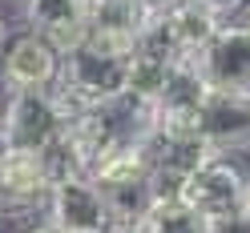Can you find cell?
Instances as JSON below:
<instances>
[{
  "label": "cell",
  "instance_id": "cell-1",
  "mask_svg": "<svg viewBox=\"0 0 250 233\" xmlns=\"http://www.w3.org/2000/svg\"><path fill=\"white\" fill-rule=\"evenodd\" d=\"M125 60L129 56H109L93 44H81L77 53L61 56L57 92L73 108H93L125 97Z\"/></svg>",
  "mask_w": 250,
  "mask_h": 233
},
{
  "label": "cell",
  "instance_id": "cell-2",
  "mask_svg": "<svg viewBox=\"0 0 250 233\" xmlns=\"http://www.w3.org/2000/svg\"><path fill=\"white\" fill-rule=\"evenodd\" d=\"M178 197L190 209H198L206 221H218V217L242 213L250 201V177L242 165L230 161V153H214L210 161H202L190 177L182 181Z\"/></svg>",
  "mask_w": 250,
  "mask_h": 233
},
{
  "label": "cell",
  "instance_id": "cell-3",
  "mask_svg": "<svg viewBox=\"0 0 250 233\" xmlns=\"http://www.w3.org/2000/svg\"><path fill=\"white\" fill-rule=\"evenodd\" d=\"M0 129L8 137V149H37L44 153L57 145L69 129V117L61 108L53 89H33V92H8L4 113H0Z\"/></svg>",
  "mask_w": 250,
  "mask_h": 233
},
{
  "label": "cell",
  "instance_id": "cell-4",
  "mask_svg": "<svg viewBox=\"0 0 250 233\" xmlns=\"http://www.w3.org/2000/svg\"><path fill=\"white\" fill-rule=\"evenodd\" d=\"M49 225L61 233H113L105 193L85 173L57 177L49 189Z\"/></svg>",
  "mask_w": 250,
  "mask_h": 233
},
{
  "label": "cell",
  "instance_id": "cell-5",
  "mask_svg": "<svg viewBox=\"0 0 250 233\" xmlns=\"http://www.w3.org/2000/svg\"><path fill=\"white\" fill-rule=\"evenodd\" d=\"M153 20V8L142 0H85V24L93 49L109 56H129L137 49L142 33Z\"/></svg>",
  "mask_w": 250,
  "mask_h": 233
},
{
  "label": "cell",
  "instance_id": "cell-6",
  "mask_svg": "<svg viewBox=\"0 0 250 233\" xmlns=\"http://www.w3.org/2000/svg\"><path fill=\"white\" fill-rule=\"evenodd\" d=\"M210 92L214 89L206 85L198 60H174L158 101L149 105V129H194Z\"/></svg>",
  "mask_w": 250,
  "mask_h": 233
},
{
  "label": "cell",
  "instance_id": "cell-7",
  "mask_svg": "<svg viewBox=\"0 0 250 233\" xmlns=\"http://www.w3.org/2000/svg\"><path fill=\"white\" fill-rule=\"evenodd\" d=\"M0 81L8 92H33V89H57L61 76V56L41 33L24 28V33L8 36L0 49Z\"/></svg>",
  "mask_w": 250,
  "mask_h": 233
},
{
  "label": "cell",
  "instance_id": "cell-8",
  "mask_svg": "<svg viewBox=\"0 0 250 233\" xmlns=\"http://www.w3.org/2000/svg\"><path fill=\"white\" fill-rule=\"evenodd\" d=\"M198 69L214 92H250V24H222L202 49Z\"/></svg>",
  "mask_w": 250,
  "mask_h": 233
},
{
  "label": "cell",
  "instance_id": "cell-9",
  "mask_svg": "<svg viewBox=\"0 0 250 233\" xmlns=\"http://www.w3.org/2000/svg\"><path fill=\"white\" fill-rule=\"evenodd\" d=\"M194 129L214 153L246 149L250 145V92H210Z\"/></svg>",
  "mask_w": 250,
  "mask_h": 233
},
{
  "label": "cell",
  "instance_id": "cell-10",
  "mask_svg": "<svg viewBox=\"0 0 250 233\" xmlns=\"http://www.w3.org/2000/svg\"><path fill=\"white\" fill-rule=\"evenodd\" d=\"M53 169L37 149H8L0 157V205H37L49 201Z\"/></svg>",
  "mask_w": 250,
  "mask_h": 233
},
{
  "label": "cell",
  "instance_id": "cell-11",
  "mask_svg": "<svg viewBox=\"0 0 250 233\" xmlns=\"http://www.w3.org/2000/svg\"><path fill=\"white\" fill-rule=\"evenodd\" d=\"M169 65H174V56L149 49V44H137V49L129 53V60H125V97H129L133 105L149 108L153 101H158L162 85H166Z\"/></svg>",
  "mask_w": 250,
  "mask_h": 233
},
{
  "label": "cell",
  "instance_id": "cell-12",
  "mask_svg": "<svg viewBox=\"0 0 250 233\" xmlns=\"http://www.w3.org/2000/svg\"><path fill=\"white\" fill-rule=\"evenodd\" d=\"M149 173H153V161H149V145L142 137V141H129V145L113 149L105 161H97L93 173H89V181L97 185V189H117V185L149 181Z\"/></svg>",
  "mask_w": 250,
  "mask_h": 233
},
{
  "label": "cell",
  "instance_id": "cell-13",
  "mask_svg": "<svg viewBox=\"0 0 250 233\" xmlns=\"http://www.w3.org/2000/svg\"><path fill=\"white\" fill-rule=\"evenodd\" d=\"M137 233H210V221L182 197H158L137 221Z\"/></svg>",
  "mask_w": 250,
  "mask_h": 233
},
{
  "label": "cell",
  "instance_id": "cell-14",
  "mask_svg": "<svg viewBox=\"0 0 250 233\" xmlns=\"http://www.w3.org/2000/svg\"><path fill=\"white\" fill-rule=\"evenodd\" d=\"M21 8H24V24L41 36L61 24L85 20V0H21Z\"/></svg>",
  "mask_w": 250,
  "mask_h": 233
},
{
  "label": "cell",
  "instance_id": "cell-15",
  "mask_svg": "<svg viewBox=\"0 0 250 233\" xmlns=\"http://www.w3.org/2000/svg\"><path fill=\"white\" fill-rule=\"evenodd\" d=\"M210 233H250V213H230V217H218L210 221Z\"/></svg>",
  "mask_w": 250,
  "mask_h": 233
},
{
  "label": "cell",
  "instance_id": "cell-16",
  "mask_svg": "<svg viewBox=\"0 0 250 233\" xmlns=\"http://www.w3.org/2000/svg\"><path fill=\"white\" fill-rule=\"evenodd\" d=\"M194 4H206V8H214V12H222V17H226V12L238 8L242 0H194Z\"/></svg>",
  "mask_w": 250,
  "mask_h": 233
},
{
  "label": "cell",
  "instance_id": "cell-17",
  "mask_svg": "<svg viewBox=\"0 0 250 233\" xmlns=\"http://www.w3.org/2000/svg\"><path fill=\"white\" fill-rule=\"evenodd\" d=\"M28 233H61V229H53V225H37V229H28Z\"/></svg>",
  "mask_w": 250,
  "mask_h": 233
},
{
  "label": "cell",
  "instance_id": "cell-18",
  "mask_svg": "<svg viewBox=\"0 0 250 233\" xmlns=\"http://www.w3.org/2000/svg\"><path fill=\"white\" fill-rule=\"evenodd\" d=\"M8 153V137H4V129H0V157Z\"/></svg>",
  "mask_w": 250,
  "mask_h": 233
},
{
  "label": "cell",
  "instance_id": "cell-19",
  "mask_svg": "<svg viewBox=\"0 0 250 233\" xmlns=\"http://www.w3.org/2000/svg\"><path fill=\"white\" fill-rule=\"evenodd\" d=\"M142 4H149V8H162V4H169V0H142Z\"/></svg>",
  "mask_w": 250,
  "mask_h": 233
},
{
  "label": "cell",
  "instance_id": "cell-20",
  "mask_svg": "<svg viewBox=\"0 0 250 233\" xmlns=\"http://www.w3.org/2000/svg\"><path fill=\"white\" fill-rule=\"evenodd\" d=\"M0 49H4V24H0Z\"/></svg>",
  "mask_w": 250,
  "mask_h": 233
},
{
  "label": "cell",
  "instance_id": "cell-21",
  "mask_svg": "<svg viewBox=\"0 0 250 233\" xmlns=\"http://www.w3.org/2000/svg\"><path fill=\"white\" fill-rule=\"evenodd\" d=\"M117 233H137V229H117Z\"/></svg>",
  "mask_w": 250,
  "mask_h": 233
},
{
  "label": "cell",
  "instance_id": "cell-22",
  "mask_svg": "<svg viewBox=\"0 0 250 233\" xmlns=\"http://www.w3.org/2000/svg\"><path fill=\"white\" fill-rule=\"evenodd\" d=\"M246 213H250V201H246Z\"/></svg>",
  "mask_w": 250,
  "mask_h": 233
},
{
  "label": "cell",
  "instance_id": "cell-23",
  "mask_svg": "<svg viewBox=\"0 0 250 233\" xmlns=\"http://www.w3.org/2000/svg\"><path fill=\"white\" fill-rule=\"evenodd\" d=\"M246 24H250V20H246Z\"/></svg>",
  "mask_w": 250,
  "mask_h": 233
}]
</instances>
